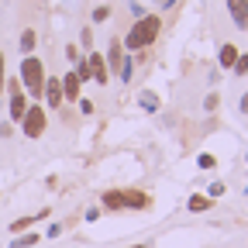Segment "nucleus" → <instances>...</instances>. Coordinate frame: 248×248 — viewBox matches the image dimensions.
Instances as JSON below:
<instances>
[{
  "mask_svg": "<svg viewBox=\"0 0 248 248\" xmlns=\"http://www.w3.org/2000/svg\"><path fill=\"white\" fill-rule=\"evenodd\" d=\"M100 203H104L107 210H124V197H121V190H107V193H100Z\"/></svg>",
  "mask_w": 248,
  "mask_h": 248,
  "instance_id": "10",
  "label": "nucleus"
},
{
  "mask_svg": "<svg viewBox=\"0 0 248 248\" xmlns=\"http://www.w3.org/2000/svg\"><path fill=\"white\" fill-rule=\"evenodd\" d=\"M73 66H76L73 73L79 76V83H90V79H93V73H90V62H86V55H83V59H76Z\"/></svg>",
  "mask_w": 248,
  "mask_h": 248,
  "instance_id": "15",
  "label": "nucleus"
},
{
  "mask_svg": "<svg viewBox=\"0 0 248 248\" xmlns=\"http://www.w3.org/2000/svg\"><path fill=\"white\" fill-rule=\"evenodd\" d=\"M197 166H200V169H217V159H214L210 152H203L200 159H197Z\"/></svg>",
  "mask_w": 248,
  "mask_h": 248,
  "instance_id": "19",
  "label": "nucleus"
},
{
  "mask_svg": "<svg viewBox=\"0 0 248 248\" xmlns=\"http://www.w3.org/2000/svg\"><path fill=\"white\" fill-rule=\"evenodd\" d=\"M21 86H24V93L31 100H42V90H45V62L38 59V55H24L21 59Z\"/></svg>",
  "mask_w": 248,
  "mask_h": 248,
  "instance_id": "2",
  "label": "nucleus"
},
{
  "mask_svg": "<svg viewBox=\"0 0 248 248\" xmlns=\"http://www.w3.org/2000/svg\"><path fill=\"white\" fill-rule=\"evenodd\" d=\"M241 110L248 114V93H245V97H241Z\"/></svg>",
  "mask_w": 248,
  "mask_h": 248,
  "instance_id": "28",
  "label": "nucleus"
},
{
  "mask_svg": "<svg viewBox=\"0 0 248 248\" xmlns=\"http://www.w3.org/2000/svg\"><path fill=\"white\" fill-rule=\"evenodd\" d=\"M121 59H124V45H121V38H110V45H107V73L121 69Z\"/></svg>",
  "mask_w": 248,
  "mask_h": 248,
  "instance_id": "8",
  "label": "nucleus"
},
{
  "mask_svg": "<svg viewBox=\"0 0 248 248\" xmlns=\"http://www.w3.org/2000/svg\"><path fill=\"white\" fill-rule=\"evenodd\" d=\"M42 217H48V210H42L38 217H21V221H14V224H11V234H21V231H28V228L35 224V221H42Z\"/></svg>",
  "mask_w": 248,
  "mask_h": 248,
  "instance_id": "14",
  "label": "nucleus"
},
{
  "mask_svg": "<svg viewBox=\"0 0 248 248\" xmlns=\"http://www.w3.org/2000/svg\"><path fill=\"white\" fill-rule=\"evenodd\" d=\"M79 42H83V48H90V45H93V28H83V35H79Z\"/></svg>",
  "mask_w": 248,
  "mask_h": 248,
  "instance_id": "23",
  "label": "nucleus"
},
{
  "mask_svg": "<svg viewBox=\"0 0 248 248\" xmlns=\"http://www.w3.org/2000/svg\"><path fill=\"white\" fill-rule=\"evenodd\" d=\"M186 207H190V214H203V210H210V197H200V193H193L190 200H186Z\"/></svg>",
  "mask_w": 248,
  "mask_h": 248,
  "instance_id": "13",
  "label": "nucleus"
},
{
  "mask_svg": "<svg viewBox=\"0 0 248 248\" xmlns=\"http://www.w3.org/2000/svg\"><path fill=\"white\" fill-rule=\"evenodd\" d=\"M138 104H141L145 110H159V97H155L152 90H145V93H141V97H138Z\"/></svg>",
  "mask_w": 248,
  "mask_h": 248,
  "instance_id": "17",
  "label": "nucleus"
},
{
  "mask_svg": "<svg viewBox=\"0 0 248 248\" xmlns=\"http://www.w3.org/2000/svg\"><path fill=\"white\" fill-rule=\"evenodd\" d=\"M66 59H69V62H76V59H83V55H79V48H76V45H66Z\"/></svg>",
  "mask_w": 248,
  "mask_h": 248,
  "instance_id": "25",
  "label": "nucleus"
},
{
  "mask_svg": "<svg viewBox=\"0 0 248 248\" xmlns=\"http://www.w3.org/2000/svg\"><path fill=\"white\" fill-rule=\"evenodd\" d=\"M231 69H234V76H248V55L245 52H238V59H234Z\"/></svg>",
  "mask_w": 248,
  "mask_h": 248,
  "instance_id": "18",
  "label": "nucleus"
},
{
  "mask_svg": "<svg viewBox=\"0 0 248 248\" xmlns=\"http://www.w3.org/2000/svg\"><path fill=\"white\" fill-rule=\"evenodd\" d=\"M131 248H148V245H131Z\"/></svg>",
  "mask_w": 248,
  "mask_h": 248,
  "instance_id": "29",
  "label": "nucleus"
},
{
  "mask_svg": "<svg viewBox=\"0 0 248 248\" xmlns=\"http://www.w3.org/2000/svg\"><path fill=\"white\" fill-rule=\"evenodd\" d=\"M79 114H93V100H79Z\"/></svg>",
  "mask_w": 248,
  "mask_h": 248,
  "instance_id": "26",
  "label": "nucleus"
},
{
  "mask_svg": "<svg viewBox=\"0 0 248 248\" xmlns=\"http://www.w3.org/2000/svg\"><path fill=\"white\" fill-rule=\"evenodd\" d=\"M42 97L48 104V110H59L62 107V76H45V90H42Z\"/></svg>",
  "mask_w": 248,
  "mask_h": 248,
  "instance_id": "4",
  "label": "nucleus"
},
{
  "mask_svg": "<svg viewBox=\"0 0 248 248\" xmlns=\"http://www.w3.org/2000/svg\"><path fill=\"white\" fill-rule=\"evenodd\" d=\"M228 14L238 28H248V0H228Z\"/></svg>",
  "mask_w": 248,
  "mask_h": 248,
  "instance_id": "7",
  "label": "nucleus"
},
{
  "mask_svg": "<svg viewBox=\"0 0 248 248\" xmlns=\"http://www.w3.org/2000/svg\"><path fill=\"white\" fill-rule=\"evenodd\" d=\"M35 45H38L35 28H24V31H21V52H24V55H31V52H35Z\"/></svg>",
  "mask_w": 248,
  "mask_h": 248,
  "instance_id": "12",
  "label": "nucleus"
},
{
  "mask_svg": "<svg viewBox=\"0 0 248 248\" xmlns=\"http://www.w3.org/2000/svg\"><path fill=\"white\" fill-rule=\"evenodd\" d=\"M110 17V7H97V11H93V21H107Z\"/></svg>",
  "mask_w": 248,
  "mask_h": 248,
  "instance_id": "24",
  "label": "nucleus"
},
{
  "mask_svg": "<svg viewBox=\"0 0 248 248\" xmlns=\"http://www.w3.org/2000/svg\"><path fill=\"white\" fill-rule=\"evenodd\" d=\"M62 234V224H48V238H59Z\"/></svg>",
  "mask_w": 248,
  "mask_h": 248,
  "instance_id": "27",
  "label": "nucleus"
},
{
  "mask_svg": "<svg viewBox=\"0 0 248 248\" xmlns=\"http://www.w3.org/2000/svg\"><path fill=\"white\" fill-rule=\"evenodd\" d=\"M234 59H238V48H234L231 42H228V45H221V52H217V62H221L224 69H231V66H234Z\"/></svg>",
  "mask_w": 248,
  "mask_h": 248,
  "instance_id": "11",
  "label": "nucleus"
},
{
  "mask_svg": "<svg viewBox=\"0 0 248 248\" xmlns=\"http://www.w3.org/2000/svg\"><path fill=\"white\" fill-rule=\"evenodd\" d=\"M207 197H210V200H217V197H224V183H210V190H207Z\"/></svg>",
  "mask_w": 248,
  "mask_h": 248,
  "instance_id": "21",
  "label": "nucleus"
},
{
  "mask_svg": "<svg viewBox=\"0 0 248 248\" xmlns=\"http://www.w3.org/2000/svg\"><path fill=\"white\" fill-rule=\"evenodd\" d=\"M31 245H38V231H28V234L14 238V245H11V248H31Z\"/></svg>",
  "mask_w": 248,
  "mask_h": 248,
  "instance_id": "16",
  "label": "nucleus"
},
{
  "mask_svg": "<svg viewBox=\"0 0 248 248\" xmlns=\"http://www.w3.org/2000/svg\"><path fill=\"white\" fill-rule=\"evenodd\" d=\"M121 197H124V210H145V207H152V197L141 193V190H121Z\"/></svg>",
  "mask_w": 248,
  "mask_h": 248,
  "instance_id": "6",
  "label": "nucleus"
},
{
  "mask_svg": "<svg viewBox=\"0 0 248 248\" xmlns=\"http://www.w3.org/2000/svg\"><path fill=\"white\" fill-rule=\"evenodd\" d=\"M159 28H162L159 14H145V17H138V21L131 24V31L121 38V45L131 48V52H145L155 38H159Z\"/></svg>",
  "mask_w": 248,
  "mask_h": 248,
  "instance_id": "1",
  "label": "nucleus"
},
{
  "mask_svg": "<svg viewBox=\"0 0 248 248\" xmlns=\"http://www.w3.org/2000/svg\"><path fill=\"white\" fill-rule=\"evenodd\" d=\"M86 62H90L93 83H97V86H107V83H110V73H107V59H104L100 52H90V55H86Z\"/></svg>",
  "mask_w": 248,
  "mask_h": 248,
  "instance_id": "5",
  "label": "nucleus"
},
{
  "mask_svg": "<svg viewBox=\"0 0 248 248\" xmlns=\"http://www.w3.org/2000/svg\"><path fill=\"white\" fill-rule=\"evenodd\" d=\"M45 124H48L45 107H42V104H28V110H24V117H21L24 138H42V135H45Z\"/></svg>",
  "mask_w": 248,
  "mask_h": 248,
  "instance_id": "3",
  "label": "nucleus"
},
{
  "mask_svg": "<svg viewBox=\"0 0 248 248\" xmlns=\"http://www.w3.org/2000/svg\"><path fill=\"white\" fill-rule=\"evenodd\" d=\"M217 104H221V97H217V93H210V97L203 100V110H207V114H214V110H217Z\"/></svg>",
  "mask_w": 248,
  "mask_h": 248,
  "instance_id": "20",
  "label": "nucleus"
},
{
  "mask_svg": "<svg viewBox=\"0 0 248 248\" xmlns=\"http://www.w3.org/2000/svg\"><path fill=\"white\" fill-rule=\"evenodd\" d=\"M4 52H0V97H4V86H7V73H4Z\"/></svg>",
  "mask_w": 248,
  "mask_h": 248,
  "instance_id": "22",
  "label": "nucleus"
},
{
  "mask_svg": "<svg viewBox=\"0 0 248 248\" xmlns=\"http://www.w3.org/2000/svg\"><path fill=\"white\" fill-rule=\"evenodd\" d=\"M79 76L76 73H66V76H62V97H66V100H79Z\"/></svg>",
  "mask_w": 248,
  "mask_h": 248,
  "instance_id": "9",
  "label": "nucleus"
}]
</instances>
